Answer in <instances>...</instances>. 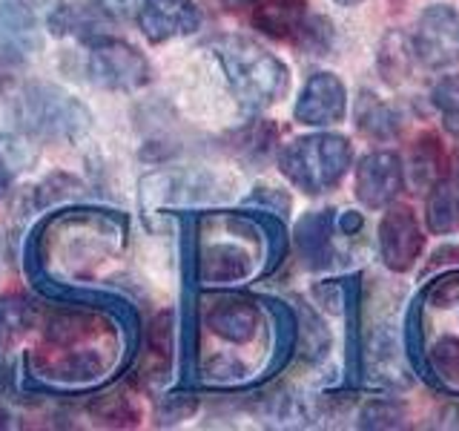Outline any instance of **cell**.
<instances>
[{
    "label": "cell",
    "mask_w": 459,
    "mask_h": 431,
    "mask_svg": "<svg viewBox=\"0 0 459 431\" xmlns=\"http://www.w3.org/2000/svg\"><path fill=\"white\" fill-rule=\"evenodd\" d=\"M336 4H339V6H359L362 0H336Z\"/></svg>",
    "instance_id": "8d00e7d4"
},
{
    "label": "cell",
    "mask_w": 459,
    "mask_h": 431,
    "mask_svg": "<svg viewBox=\"0 0 459 431\" xmlns=\"http://www.w3.org/2000/svg\"><path fill=\"white\" fill-rule=\"evenodd\" d=\"M408 420V409L405 402H396V400H370L368 406L359 411V428H402Z\"/></svg>",
    "instance_id": "cb8c5ba5"
},
{
    "label": "cell",
    "mask_w": 459,
    "mask_h": 431,
    "mask_svg": "<svg viewBox=\"0 0 459 431\" xmlns=\"http://www.w3.org/2000/svg\"><path fill=\"white\" fill-rule=\"evenodd\" d=\"M425 380H434L448 394H459V337L445 334L425 351Z\"/></svg>",
    "instance_id": "ac0fdd59"
},
{
    "label": "cell",
    "mask_w": 459,
    "mask_h": 431,
    "mask_svg": "<svg viewBox=\"0 0 459 431\" xmlns=\"http://www.w3.org/2000/svg\"><path fill=\"white\" fill-rule=\"evenodd\" d=\"M83 66L90 81L95 86H104V90L133 92L150 81L147 57H143L133 43L107 38V35H95L86 40Z\"/></svg>",
    "instance_id": "5b68a950"
},
{
    "label": "cell",
    "mask_w": 459,
    "mask_h": 431,
    "mask_svg": "<svg viewBox=\"0 0 459 431\" xmlns=\"http://www.w3.org/2000/svg\"><path fill=\"white\" fill-rule=\"evenodd\" d=\"M305 363H319L330 354V330L325 328V320L310 305L299 311V351Z\"/></svg>",
    "instance_id": "ffe728a7"
},
{
    "label": "cell",
    "mask_w": 459,
    "mask_h": 431,
    "mask_svg": "<svg viewBox=\"0 0 459 431\" xmlns=\"http://www.w3.org/2000/svg\"><path fill=\"white\" fill-rule=\"evenodd\" d=\"M138 26L150 43H167L198 32L201 9L193 0H143L138 9Z\"/></svg>",
    "instance_id": "8fae6325"
},
{
    "label": "cell",
    "mask_w": 459,
    "mask_h": 431,
    "mask_svg": "<svg viewBox=\"0 0 459 431\" xmlns=\"http://www.w3.org/2000/svg\"><path fill=\"white\" fill-rule=\"evenodd\" d=\"M307 21V0H255L253 4V26L267 38L299 43Z\"/></svg>",
    "instance_id": "4fadbf2b"
},
{
    "label": "cell",
    "mask_w": 459,
    "mask_h": 431,
    "mask_svg": "<svg viewBox=\"0 0 459 431\" xmlns=\"http://www.w3.org/2000/svg\"><path fill=\"white\" fill-rule=\"evenodd\" d=\"M244 207H258V210H267V213H276V216H284L290 213L293 201L290 196H287L284 190H279V187H255V190L244 198Z\"/></svg>",
    "instance_id": "83f0119b"
},
{
    "label": "cell",
    "mask_w": 459,
    "mask_h": 431,
    "mask_svg": "<svg viewBox=\"0 0 459 431\" xmlns=\"http://www.w3.org/2000/svg\"><path fill=\"white\" fill-rule=\"evenodd\" d=\"M14 115H18L26 133L52 141L78 138L92 124L90 110L66 90L52 84H29L18 98Z\"/></svg>",
    "instance_id": "277c9868"
},
{
    "label": "cell",
    "mask_w": 459,
    "mask_h": 431,
    "mask_svg": "<svg viewBox=\"0 0 459 431\" xmlns=\"http://www.w3.org/2000/svg\"><path fill=\"white\" fill-rule=\"evenodd\" d=\"M413 57L428 69L459 66V12L448 4L428 6L411 38Z\"/></svg>",
    "instance_id": "52a82bcc"
},
{
    "label": "cell",
    "mask_w": 459,
    "mask_h": 431,
    "mask_svg": "<svg viewBox=\"0 0 459 431\" xmlns=\"http://www.w3.org/2000/svg\"><path fill=\"white\" fill-rule=\"evenodd\" d=\"M264 305L247 294L219 291L204 299V325L227 345H253L264 330Z\"/></svg>",
    "instance_id": "8992f818"
},
{
    "label": "cell",
    "mask_w": 459,
    "mask_h": 431,
    "mask_svg": "<svg viewBox=\"0 0 459 431\" xmlns=\"http://www.w3.org/2000/svg\"><path fill=\"white\" fill-rule=\"evenodd\" d=\"M420 296L425 302V308L451 311L454 305H459V270H448L434 282H428Z\"/></svg>",
    "instance_id": "4316f807"
},
{
    "label": "cell",
    "mask_w": 459,
    "mask_h": 431,
    "mask_svg": "<svg viewBox=\"0 0 459 431\" xmlns=\"http://www.w3.org/2000/svg\"><path fill=\"white\" fill-rule=\"evenodd\" d=\"M411 52L413 47L408 49V40L402 38L399 32H387L382 38V47H379V72H382V78L396 86L408 78V72H411Z\"/></svg>",
    "instance_id": "44dd1931"
},
{
    "label": "cell",
    "mask_w": 459,
    "mask_h": 431,
    "mask_svg": "<svg viewBox=\"0 0 459 431\" xmlns=\"http://www.w3.org/2000/svg\"><path fill=\"white\" fill-rule=\"evenodd\" d=\"M35 162V153L26 150L21 141L4 138L0 141V196H6L9 184L18 176V170H26Z\"/></svg>",
    "instance_id": "484cf974"
},
{
    "label": "cell",
    "mask_w": 459,
    "mask_h": 431,
    "mask_svg": "<svg viewBox=\"0 0 459 431\" xmlns=\"http://www.w3.org/2000/svg\"><path fill=\"white\" fill-rule=\"evenodd\" d=\"M92 4L100 9V14L112 23V21H126L141 9L138 0H92Z\"/></svg>",
    "instance_id": "f546056e"
},
{
    "label": "cell",
    "mask_w": 459,
    "mask_h": 431,
    "mask_svg": "<svg viewBox=\"0 0 459 431\" xmlns=\"http://www.w3.org/2000/svg\"><path fill=\"white\" fill-rule=\"evenodd\" d=\"M0 49L4 55H29L38 49V14L0 0Z\"/></svg>",
    "instance_id": "2e32d148"
},
{
    "label": "cell",
    "mask_w": 459,
    "mask_h": 431,
    "mask_svg": "<svg viewBox=\"0 0 459 431\" xmlns=\"http://www.w3.org/2000/svg\"><path fill=\"white\" fill-rule=\"evenodd\" d=\"M336 213L333 210H313L301 219L293 230L296 251L301 256V265L307 270L319 273L333 268L336 251H333V233H336Z\"/></svg>",
    "instance_id": "7c38bea8"
},
{
    "label": "cell",
    "mask_w": 459,
    "mask_h": 431,
    "mask_svg": "<svg viewBox=\"0 0 459 431\" xmlns=\"http://www.w3.org/2000/svg\"><path fill=\"white\" fill-rule=\"evenodd\" d=\"M21 330H26V308L12 299H4L0 302V342L18 337Z\"/></svg>",
    "instance_id": "f1b7e54d"
},
{
    "label": "cell",
    "mask_w": 459,
    "mask_h": 431,
    "mask_svg": "<svg viewBox=\"0 0 459 431\" xmlns=\"http://www.w3.org/2000/svg\"><path fill=\"white\" fill-rule=\"evenodd\" d=\"M241 107L267 110L290 90V69L270 49L241 35H224L212 43Z\"/></svg>",
    "instance_id": "6da1fadb"
},
{
    "label": "cell",
    "mask_w": 459,
    "mask_h": 431,
    "mask_svg": "<svg viewBox=\"0 0 459 431\" xmlns=\"http://www.w3.org/2000/svg\"><path fill=\"white\" fill-rule=\"evenodd\" d=\"M14 4L23 6V9H29L32 14H38V18H40V14H47V18H49V14H52L57 6H61L64 0H14Z\"/></svg>",
    "instance_id": "d6a6232c"
},
{
    "label": "cell",
    "mask_w": 459,
    "mask_h": 431,
    "mask_svg": "<svg viewBox=\"0 0 459 431\" xmlns=\"http://www.w3.org/2000/svg\"><path fill=\"white\" fill-rule=\"evenodd\" d=\"M253 4H255V0H221V6L230 9V12H241V9H247Z\"/></svg>",
    "instance_id": "e575fe53"
},
{
    "label": "cell",
    "mask_w": 459,
    "mask_h": 431,
    "mask_svg": "<svg viewBox=\"0 0 459 431\" xmlns=\"http://www.w3.org/2000/svg\"><path fill=\"white\" fill-rule=\"evenodd\" d=\"M439 265H459V244H442V248L430 259V268Z\"/></svg>",
    "instance_id": "836d02e7"
},
{
    "label": "cell",
    "mask_w": 459,
    "mask_h": 431,
    "mask_svg": "<svg viewBox=\"0 0 459 431\" xmlns=\"http://www.w3.org/2000/svg\"><path fill=\"white\" fill-rule=\"evenodd\" d=\"M169 402H172V406L169 409L164 406V411L158 414V417H161V423L184 420V417H190L195 411V400H190V397H178V400H169Z\"/></svg>",
    "instance_id": "4dcf8cb0"
},
{
    "label": "cell",
    "mask_w": 459,
    "mask_h": 431,
    "mask_svg": "<svg viewBox=\"0 0 459 431\" xmlns=\"http://www.w3.org/2000/svg\"><path fill=\"white\" fill-rule=\"evenodd\" d=\"M422 296L413 299V305L405 316V354L411 359V365L420 371V377H425V330H422Z\"/></svg>",
    "instance_id": "d4e9b609"
},
{
    "label": "cell",
    "mask_w": 459,
    "mask_h": 431,
    "mask_svg": "<svg viewBox=\"0 0 459 431\" xmlns=\"http://www.w3.org/2000/svg\"><path fill=\"white\" fill-rule=\"evenodd\" d=\"M425 236L408 205H391L379 222V259L387 270L408 273L420 262Z\"/></svg>",
    "instance_id": "ba28073f"
},
{
    "label": "cell",
    "mask_w": 459,
    "mask_h": 431,
    "mask_svg": "<svg viewBox=\"0 0 459 431\" xmlns=\"http://www.w3.org/2000/svg\"><path fill=\"white\" fill-rule=\"evenodd\" d=\"M405 187V167L402 158L391 150H373L356 167L353 190L356 198L370 210L391 207Z\"/></svg>",
    "instance_id": "9c48e42d"
},
{
    "label": "cell",
    "mask_w": 459,
    "mask_h": 431,
    "mask_svg": "<svg viewBox=\"0 0 459 431\" xmlns=\"http://www.w3.org/2000/svg\"><path fill=\"white\" fill-rule=\"evenodd\" d=\"M236 150L241 155H247L250 162H264V158L276 150V141H279V133L276 127L267 124V121H253L250 127H244L241 133L236 136Z\"/></svg>",
    "instance_id": "603a6c76"
},
{
    "label": "cell",
    "mask_w": 459,
    "mask_h": 431,
    "mask_svg": "<svg viewBox=\"0 0 459 431\" xmlns=\"http://www.w3.org/2000/svg\"><path fill=\"white\" fill-rule=\"evenodd\" d=\"M411 181L420 187V190H430L434 181L445 172L442 167V144L434 133H425L413 141L411 147Z\"/></svg>",
    "instance_id": "d6986e66"
},
{
    "label": "cell",
    "mask_w": 459,
    "mask_h": 431,
    "mask_svg": "<svg viewBox=\"0 0 459 431\" xmlns=\"http://www.w3.org/2000/svg\"><path fill=\"white\" fill-rule=\"evenodd\" d=\"M430 104L442 115V127L459 138V75H442L430 90Z\"/></svg>",
    "instance_id": "7402d4cb"
},
{
    "label": "cell",
    "mask_w": 459,
    "mask_h": 431,
    "mask_svg": "<svg viewBox=\"0 0 459 431\" xmlns=\"http://www.w3.org/2000/svg\"><path fill=\"white\" fill-rule=\"evenodd\" d=\"M353 162L351 141L339 133H313L293 138L279 153L281 176L290 179L301 193L322 196L348 176Z\"/></svg>",
    "instance_id": "7a4b0ae2"
},
{
    "label": "cell",
    "mask_w": 459,
    "mask_h": 431,
    "mask_svg": "<svg viewBox=\"0 0 459 431\" xmlns=\"http://www.w3.org/2000/svg\"><path fill=\"white\" fill-rule=\"evenodd\" d=\"M425 219H428V230L437 236L459 230V153L454 158V164L428 190Z\"/></svg>",
    "instance_id": "9a60e30c"
},
{
    "label": "cell",
    "mask_w": 459,
    "mask_h": 431,
    "mask_svg": "<svg viewBox=\"0 0 459 431\" xmlns=\"http://www.w3.org/2000/svg\"><path fill=\"white\" fill-rule=\"evenodd\" d=\"M344 112H348V90L342 78L333 72H316L296 101L293 119L305 127H333L344 121Z\"/></svg>",
    "instance_id": "30bf717a"
},
{
    "label": "cell",
    "mask_w": 459,
    "mask_h": 431,
    "mask_svg": "<svg viewBox=\"0 0 459 431\" xmlns=\"http://www.w3.org/2000/svg\"><path fill=\"white\" fill-rule=\"evenodd\" d=\"M6 84H9V75H6V69H4V64H0V92L6 90Z\"/></svg>",
    "instance_id": "d590c367"
},
{
    "label": "cell",
    "mask_w": 459,
    "mask_h": 431,
    "mask_svg": "<svg viewBox=\"0 0 459 431\" xmlns=\"http://www.w3.org/2000/svg\"><path fill=\"white\" fill-rule=\"evenodd\" d=\"M353 115H356L359 133L373 141H394L402 133V127H405L402 115L391 104H385L382 98L370 95V92H362L356 98Z\"/></svg>",
    "instance_id": "e0dca14e"
},
{
    "label": "cell",
    "mask_w": 459,
    "mask_h": 431,
    "mask_svg": "<svg viewBox=\"0 0 459 431\" xmlns=\"http://www.w3.org/2000/svg\"><path fill=\"white\" fill-rule=\"evenodd\" d=\"M262 248H267L264 227L255 213H236V239L204 242L198 256L201 282L238 285L258 273Z\"/></svg>",
    "instance_id": "3957f363"
},
{
    "label": "cell",
    "mask_w": 459,
    "mask_h": 431,
    "mask_svg": "<svg viewBox=\"0 0 459 431\" xmlns=\"http://www.w3.org/2000/svg\"><path fill=\"white\" fill-rule=\"evenodd\" d=\"M262 302L270 313V359L264 365V374L276 377L290 365V359L299 351V311L273 296H264Z\"/></svg>",
    "instance_id": "5bb4252c"
},
{
    "label": "cell",
    "mask_w": 459,
    "mask_h": 431,
    "mask_svg": "<svg viewBox=\"0 0 459 431\" xmlns=\"http://www.w3.org/2000/svg\"><path fill=\"white\" fill-rule=\"evenodd\" d=\"M336 227H339L342 236H356V233H362L365 216L359 213V210H348V213H342L339 219H336Z\"/></svg>",
    "instance_id": "1f68e13d"
}]
</instances>
